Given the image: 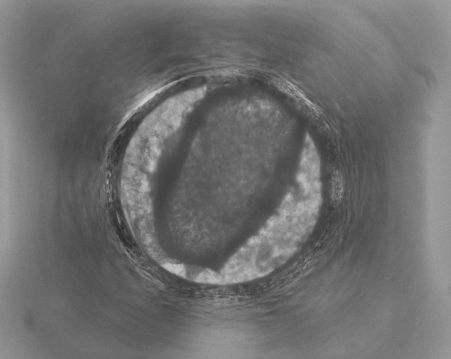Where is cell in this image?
I'll return each mask as SVG.
<instances>
[{
    "label": "cell",
    "instance_id": "cell-1",
    "mask_svg": "<svg viewBox=\"0 0 451 359\" xmlns=\"http://www.w3.org/2000/svg\"><path fill=\"white\" fill-rule=\"evenodd\" d=\"M280 209L232 260L245 277L262 275L292 253L313 226L321 189L296 181Z\"/></svg>",
    "mask_w": 451,
    "mask_h": 359
}]
</instances>
